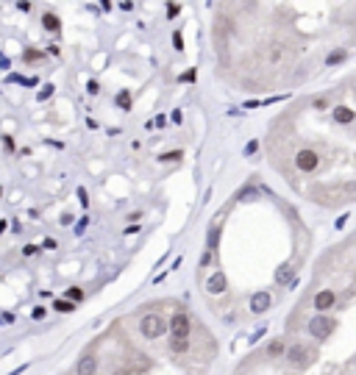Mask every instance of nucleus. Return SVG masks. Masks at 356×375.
Instances as JSON below:
<instances>
[{
	"mask_svg": "<svg viewBox=\"0 0 356 375\" xmlns=\"http://www.w3.org/2000/svg\"><path fill=\"white\" fill-rule=\"evenodd\" d=\"M209 45L228 89H304L356 59V0H215Z\"/></svg>",
	"mask_w": 356,
	"mask_h": 375,
	"instance_id": "f257e3e1",
	"label": "nucleus"
},
{
	"mask_svg": "<svg viewBox=\"0 0 356 375\" xmlns=\"http://www.w3.org/2000/svg\"><path fill=\"white\" fill-rule=\"evenodd\" d=\"M267 153L317 206L356 200V70L292 100L270 122Z\"/></svg>",
	"mask_w": 356,
	"mask_h": 375,
	"instance_id": "f03ea898",
	"label": "nucleus"
},
{
	"mask_svg": "<svg viewBox=\"0 0 356 375\" xmlns=\"http://www.w3.org/2000/svg\"><path fill=\"white\" fill-rule=\"evenodd\" d=\"M334 328H337V323H334L328 314H314L309 320V325H306V331L312 333V339H317V342H323V339H328L334 333Z\"/></svg>",
	"mask_w": 356,
	"mask_h": 375,
	"instance_id": "7ed1b4c3",
	"label": "nucleus"
},
{
	"mask_svg": "<svg viewBox=\"0 0 356 375\" xmlns=\"http://www.w3.org/2000/svg\"><path fill=\"white\" fill-rule=\"evenodd\" d=\"M139 333L145 339H159L162 333H167V320L162 314H145L139 320Z\"/></svg>",
	"mask_w": 356,
	"mask_h": 375,
	"instance_id": "20e7f679",
	"label": "nucleus"
},
{
	"mask_svg": "<svg viewBox=\"0 0 356 375\" xmlns=\"http://www.w3.org/2000/svg\"><path fill=\"white\" fill-rule=\"evenodd\" d=\"M167 333L170 336H189L192 333V320H189L187 311H175L167 323Z\"/></svg>",
	"mask_w": 356,
	"mask_h": 375,
	"instance_id": "39448f33",
	"label": "nucleus"
},
{
	"mask_svg": "<svg viewBox=\"0 0 356 375\" xmlns=\"http://www.w3.org/2000/svg\"><path fill=\"white\" fill-rule=\"evenodd\" d=\"M312 306L317 314H326V311H331L334 306H337V292L334 289H317L312 297Z\"/></svg>",
	"mask_w": 356,
	"mask_h": 375,
	"instance_id": "423d86ee",
	"label": "nucleus"
},
{
	"mask_svg": "<svg viewBox=\"0 0 356 375\" xmlns=\"http://www.w3.org/2000/svg\"><path fill=\"white\" fill-rule=\"evenodd\" d=\"M273 306V295L267 289H259V292H253L251 300H248V309H251V314H264L267 309Z\"/></svg>",
	"mask_w": 356,
	"mask_h": 375,
	"instance_id": "0eeeda50",
	"label": "nucleus"
},
{
	"mask_svg": "<svg viewBox=\"0 0 356 375\" xmlns=\"http://www.w3.org/2000/svg\"><path fill=\"white\" fill-rule=\"evenodd\" d=\"M284 356H287V361H290V364H306V356H309V347H306V345H292V347H287V350H284Z\"/></svg>",
	"mask_w": 356,
	"mask_h": 375,
	"instance_id": "6e6552de",
	"label": "nucleus"
},
{
	"mask_svg": "<svg viewBox=\"0 0 356 375\" xmlns=\"http://www.w3.org/2000/svg\"><path fill=\"white\" fill-rule=\"evenodd\" d=\"M98 370V359L95 356H81L78 364H75V375H95Z\"/></svg>",
	"mask_w": 356,
	"mask_h": 375,
	"instance_id": "1a4fd4ad",
	"label": "nucleus"
},
{
	"mask_svg": "<svg viewBox=\"0 0 356 375\" xmlns=\"http://www.w3.org/2000/svg\"><path fill=\"white\" fill-rule=\"evenodd\" d=\"M170 350L173 353H189V336H170Z\"/></svg>",
	"mask_w": 356,
	"mask_h": 375,
	"instance_id": "9d476101",
	"label": "nucleus"
},
{
	"mask_svg": "<svg viewBox=\"0 0 356 375\" xmlns=\"http://www.w3.org/2000/svg\"><path fill=\"white\" fill-rule=\"evenodd\" d=\"M284 350H287L284 339H273V342L267 345V356H270V359H278V356H284Z\"/></svg>",
	"mask_w": 356,
	"mask_h": 375,
	"instance_id": "9b49d317",
	"label": "nucleus"
},
{
	"mask_svg": "<svg viewBox=\"0 0 356 375\" xmlns=\"http://www.w3.org/2000/svg\"><path fill=\"white\" fill-rule=\"evenodd\" d=\"M31 317H33V320H42V317H45V309H42V306H37V309L31 311Z\"/></svg>",
	"mask_w": 356,
	"mask_h": 375,
	"instance_id": "f8f14e48",
	"label": "nucleus"
},
{
	"mask_svg": "<svg viewBox=\"0 0 356 375\" xmlns=\"http://www.w3.org/2000/svg\"><path fill=\"white\" fill-rule=\"evenodd\" d=\"M56 311H73V306L64 303V300H59V303H56Z\"/></svg>",
	"mask_w": 356,
	"mask_h": 375,
	"instance_id": "ddd939ff",
	"label": "nucleus"
},
{
	"mask_svg": "<svg viewBox=\"0 0 356 375\" xmlns=\"http://www.w3.org/2000/svg\"><path fill=\"white\" fill-rule=\"evenodd\" d=\"M67 295H70L73 300H81V297H84V295H81V289H70V292H67Z\"/></svg>",
	"mask_w": 356,
	"mask_h": 375,
	"instance_id": "4468645a",
	"label": "nucleus"
}]
</instances>
